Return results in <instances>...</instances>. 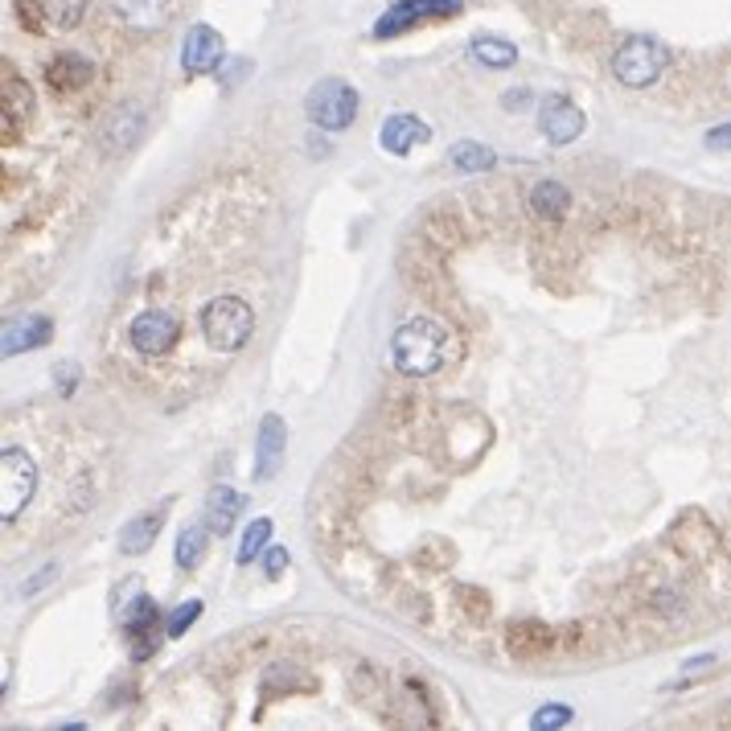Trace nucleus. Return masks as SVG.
Instances as JSON below:
<instances>
[{
  "label": "nucleus",
  "mask_w": 731,
  "mask_h": 731,
  "mask_svg": "<svg viewBox=\"0 0 731 731\" xmlns=\"http://www.w3.org/2000/svg\"><path fill=\"white\" fill-rule=\"evenodd\" d=\"M390 358H395V370L407 374V378H428V374L444 370L452 358L448 325H440L432 317L407 321L390 337Z\"/></svg>",
  "instance_id": "obj_1"
},
{
  "label": "nucleus",
  "mask_w": 731,
  "mask_h": 731,
  "mask_svg": "<svg viewBox=\"0 0 731 731\" xmlns=\"http://www.w3.org/2000/svg\"><path fill=\"white\" fill-rule=\"evenodd\" d=\"M251 329H255V317H251V304L239 300V296H219L210 300L202 312V333L210 350L219 354H239L247 345Z\"/></svg>",
  "instance_id": "obj_2"
},
{
  "label": "nucleus",
  "mask_w": 731,
  "mask_h": 731,
  "mask_svg": "<svg viewBox=\"0 0 731 731\" xmlns=\"http://www.w3.org/2000/svg\"><path fill=\"white\" fill-rule=\"evenodd\" d=\"M304 115L325 132H342L354 124L358 115V91L345 78H321L309 95H304Z\"/></svg>",
  "instance_id": "obj_3"
},
{
  "label": "nucleus",
  "mask_w": 731,
  "mask_h": 731,
  "mask_svg": "<svg viewBox=\"0 0 731 731\" xmlns=\"http://www.w3.org/2000/svg\"><path fill=\"white\" fill-rule=\"evenodd\" d=\"M33 494H37V465L25 448L9 444L0 452V518L13 522L33 501Z\"/></svg>",
  "instance_id": "obj_4"
},
{
  "label": "nucleus",
  "mask_w": 731,
  "mask_h": 731,
  "mask_svg": "<svg viewBox=\"0 0 731 731\" xmlns=\"http://www.w3.org/2000/svg\"><path fill=\"white\" fill-rule=\"evenodd\" d=\"M669 54L662 42H654V37H629L621 49H617V58H612V75L621 78L624 87H633V91H641V87H654L657 75L666 70Z\"/></svg>",
  "instance_id": "obj_5"
},
{
  "label": "nucleus",
  "mask_w": 731,
  "mask_h": 731,
  "mask_svg": "<svg viewBox=\"0 0 731 731\" xmlns=\"http://www.w3.org/2000/svg\"><path fill=\"white\" fill-rule=\"evenodd\" d=\"M465 4L461 0H395L387 13L378 16L374 25V37H399L411 25H423V21H448V16H461Z\"/></svg>",
  "instance_id": "obj_6"
},
{
  "label": "nucleus",
  "mask_w": 731,
  "mask_h": 731,
  "mask_svg": "<svg viewBox=\"0 0 731 731\" xmlns=\"http://www.w3.org/2000/svg\"><path fill=\"white\" fill-rule=\"evenodd\" d=\"M177 337H181V325H177V317H169V312H141L136 321H132V329H128V342H132V350H141V354H148V358H160V354H169L173 345H177Z\"/></svg>",
  "instance_id": "obj_7"
},
{
  "label": "nucleus",
  "mask_w": 731,
  "mask_h": 731,
  "mask_svg": "<svg viewBox=\"0 0 731 731\" xmlns=\"http://www.w3.org/2000/svg\"><path fill=\"white\" fill-rule=\"evenodd\" d=\"M588 128V115L567 99V95H546L539 108V132L551 144H572Z\"/></svg>",
  "instance_id": "obj_8"
},
{
  "label": "nucleus",
  "mask_w": 731,
  "mask_h": 731,
  "mask_svg": "<svg viewBox=\"0 0 731 731\" xmlns=\"http://www.w3.org/2000/svg\"><path fill=\"white\" fill-rule=\"evenodd\" d=\"M226 58V42H222L219 30H210V25H193L186 33V42H181V66H186V75L202 78V75H214Z\"/></svg>",
  "instance_id": "obj_9"
},
{
  "label": "nucleus",
  "mask_w": 731,
  "mask_h": 731,
  "mask_svg": "<svg viewBox=\"0 0 731 731\" xmlns=\"http://www.w3.org/2000/svg\"><path fill=\"white\" fill-rule=\"evenodd\" d=\"M120 621H124V633L132 638V657H136V662H144V657H148V654L156 650L153 624L160 621V608H156V600H153V596H141V600H132Z\"/></svg>",
  "instance_id": "obj_10"
},
{
  "label": "nucleus",
  "mask_w": 731,
  "mask_h": 731,
  "mask_svg": "<svg viewBox=\"0 0 731 731\" xmlns=\"http://www.w3.org/2000/svg\"><path fill=\"white\" fill-rule=\"evenodd\" d=\"M284 444H288V428L280 416H264L259 436H255V481L276 477V468L284 465Z\"/></svg>",
  "instance_id": "obj_11"
},
{
  "label": "nucleus",
  "mask_w": 731,
  "mask_h": 731,
  "mask_svg": "<svg viewBox=\"0 0 731 731\" xmlns=\"http://www.w3.org/2000/svg\"><path fill=\"white\" fill-rule=\"evenodd\" d=\"M428 136H432V128L423 124L420 115H407V111L383 120V128H378V144H383L390 156H407L416 144L428 141Z\"/></svg>",
  "instance_id": "obj_12"
},
{
  "label": "nucleus",
  "mask_w": 731,
  "mask_h": 731,
  "mask_svg": "<svg viewBox=\"0 0 731 731\" xmlns=\"http://www.w3.org/2000/svg\"><path fill=\"white\" fill-rule=\"evenodd\" d=\"M46 342H54V321L49 317H21V321H9L4 325V354L16 358V354H30V350H42Z\"/></svg>",
  "instance_id": "obj_13"
},
{
  "label": "nucleus",
  "mask_w": 731,
  "mask_h": 731,
  "mask_svg": "<svg viewBox=\"0 0 731 731\" xmlns=\"http://www.w3.org/2000/svg\"><path fill=\"white\" fill-rule=\"evenodd\" d=\"M243 510H247V498H243V494H234L226 485H214V489L206 494V527H210V534H219V539L231 534Z\"/></svg>",
  "instance_id": "obj_14"
},
{
  "label": "nucleus",
  "mask_w": 731,
  "mask_h": 731,
  "mask_svg": "<svg viewBox=\"0 0 731 731\" xmlns=\"http://www.w3.org/2000/svg\"><path fill=\"white\" fill-rule=\"evenodd\" d=\"M91 63L75 54V49H66V54H54L46 63V82L54 91H78V87H87L91 82Z\"/></svg>",
  "instance_id": "obj_15"
},
{
  "label": "nucleus",
  "mask_w": 731,
  "mask_h": 731,
  "mask_svg": "<svg viewBox=\"0 0 731 731\" xmlns=\"http://www.w3.org/2000/svg\"><path fill=\"white\" fill-rule=\"evenodd\" d=\"M33 115V91L25 78H16L4 66V141H13V124H25Z\"/></svg>",
  "instance_id": "obj_16"
},
{
  "label": "nucleus",
  "mask_w": 731,
  "mask_h": 731,
  "mask_svg": "<svg viewBox=\"0 0 731 731\" xmlns=\"http://www.w3.org/2000/svg\"><path fill=\"white\" fill-rule=\"evenodd\" d=\"M160 527H165V513L160 510H148L141 513V518L124 522V527H120V551H124V555H144V551L156 543Z\"/></svg>",
  "instance_id": "obj_17"
},
{
  "label": "nucleus",
  "mask_w": 731,
  "mask_h": 731,
  "mask_svg": "<svg viewBox=\"0 0 731 731\" xmlns=\"http://www.w3.org/2000/svg\"><path fill=\"white\" fill-rule=\"evenodd\" d=\"M141 132H144V111L136 108V103H128V108H120L111 115L108 132H103V144H108L111 153H128L132 144L141 141Z\"/></svg>",
  "instance_id": "obj_18"
},
{
  "label": "nucleus",
  "mask_w": 731,
  "mask_h": 731,
  "mask_svg": "<svg viewBox=\"0 0 731 731\" xmlns=\"http://www.w3.org/2000/svg\"><path fill=\"white\" fill-rule=\"evenodd\" d=\"M530 214L534 219H563L567 214V206H572V193H567V186H560V181H539V186L530 189Z\"/></svg>",
  "instance_id": "obj_19"
},
{
  "label": "nucleus",
  "mask_w": 731,
  "mask_h": 731,
  "mask_svg": "<svg viewBox=\"0 0 731 731\" xmlns=\"http://www.w3.org/2000/svg\"><path fill=\"white\" fill-rule=\"evenodd\" d=\"M115 9H120V16H124L128 25H136V30H160V25L169 21L173 0H115Z\"/></svg>",
  "instance_id": "obj_20"
},
{
  "label": "nucleus",
  "mask_w": 731,
  "mask_h": 731,
  "mask_svg": "<svg viewBox=\"0 0 731 731\" xmlns=\"http://www.w3.org/2000/svg\"><path fill=\"white\" fill-rule=\"evenodd\" d=\"M551 641H555V633H551L543 621H518V624H510V650H513V654H522V657L546 654V650H551Z\"/></svg>",
  "instance_id": "obj_21"
},
{
  "label": "nucleus",
  "mask_w": 731,
  "mask_h": 731,
  "mask_svg": "<svg viewBox=\"0 0 731 731\" xmlns=\"http://www.w3.org/2000/svg\"><path fill=\"white\" fill-rule=\"evenodd\" d=\"M468 54H473V58H477L481 66H494V70H506V66L518 63V49H513V42H506V37H494V33L473 37Z\"/></svg>",
  "instance_id": "obj_22"
},
{
  "label": "nucleus",
  "mask_w": 731,
  "mask_h": 731,
  "mask_svg": "<svg viewBox=\"0 0 731 731\" xmlns=\"http://www.w3.org/2000/svg\"><path fill=\"white\" fill-rule=\"evenodd\" d=\"M448 160L456 165L461 173H485L498 165V156H494V148H485V144L477 141H461L448 148Z\"/></svg>",
  "instance_id": "obj_23"
},
{
  "label": "nucleus",
  "mask_w": 731,
  "mask_h": 731,
  "mask_svg": "<svg viewBox=\"0 0 731 731\" xmlns=\"http://www.w3.org/2000/svg\"><path fill=\"white\" fill-rule=\"evenodd\" d=\"M206 534H210V527H186L177 534V567L193 572L206 560Z\"/></svg>",
  "instance_id": "obj_24"
},
{
  "label": "nucleus",
  "mask_w": 731,
  "mask_h": 731,
  "mask_svg": "<svg viewBox=\"0 0 731 731\" xmlns=\"http://www.w3.org/2000/svg\"><path fill=\"white\" fill-rule=\"evenodd\" d=\"M91 0H42V16L54 30H75Z\"/></svg>",
  "instance_id": "obj_25"
},
{
  "label": "nucleus",
  "mask_w": 731,
  "mask_h": 731,
  "mask_svg": "<svg viewBox=\"0 0 731 731\" xmlns=\"http://www.w3.org/2000/svg\"><path fill=\"white\" fill-rule=\"evenodd\" d=\"M267 539H272V522L267 518H255L243 534V546H239V563H255L267 551Z\"/></svg>",
  "instance_id": "obj_26"
},
{
  "label": "nucleus",
  "mask_w": 731,
  "mask_h": 731,
  "mask_svg": "<svg viewBox=\"0 0 731 731\" xmlns=\"http://www.w3.org/2000/svg\"><path fill=\"white\" fill-rule=\"evenodd\" d=\"M198 617H202V600H189V605L173 608V617L165 621V638H181Z\"/></svg>",
  "instance_id": "obj_27"
},
{
  "label": "nucleus",
  "mask_w": 731,
  "mask_h": 731,
  "mask_svg": "<svg viewBox=\"0 0 731 731\" xmlns=\"http://www.w3.org/2000/svg\"><path fill=\"white\" fill-rule=\"evenodd\" d=\"M572 723V707H563V702H546V707H539L534 711V719H530V728H567Z\"/></svg>",
  "instance_id": "obj_28"
},
{
  "label": "nucleus",
  "mask_w": 731,
  "mask_h": 731,
  "mask_svg": "<svg viewBox=\"0 0 731 731\" xmlns=\"http://www.w3.org/2000/svg\"><path fill=\"white\" fill-rule=\"evenodd\" d=\"M288 563H292L288 546H267V551H264V576H267V579H280Z\"/></svg>",
  "instance_id": "obj_29"
},
{
  "label": "nucleus",
  "mask_w": 731,
  "mask_h": 731,
  "mask_svg": "<svg viewBox=\"0 0 731 731\" xmlns=\"http://www.w3.org/2000/svg\"><path fill=\"white\" fill-rule=\"evenodd\" d=\"M54 579H58V567H54V563H46V567H42V572H37V576H33L30 584H25V588H21V596H37V591H42V588H49V584H54Z\"/></svg>",
  "instance_id": "obj_30"
},
{
  "label": "nucleus",
  "mask_w": 731,
  "mask_h": 731,
  "mask_svg": "<svg viewBox=\"0 0 731 731\" xmlns=\"http://www.w3.org/2000/svg\"><path fill=\"white\" fill-rule=\"evenodd\" d=\"M461 600L473 608V617H489V596L477 588H461Z\"/></svg>",
  "instance_id": "obj_31"
},
{
  "label": "nucleus",
  "mask_w": 731,
  "mask_h": 731,
  "mask_svg": "<svg viewBox=\"0 0 731 731\" xmlns=\"http://www.w3.org/2000/svg\"><path fill=\"white\" fill-rule=\"evenodd\" d=\"M707 148H716V153H728V148H731V124L711 128V132H707Z\"/></svg>",
  "instance_id": "obj_32"
},
{
  "label": "nucleus",
  "mask_w": 731,
  "mask_h": 731,
  "mask_svg": "<svg viewBox=\"0 0 731 731\" xmlns=\"http://www.w3.org/2000/svg\"><path fill=\"white\" fill-rule=\"evenodd\" d=\"M16 16H25V30H30V33H42V30H46V25L37 21V9H33V4H16Z\"/></svg>",
  "instance_id": "obj_33"
},
{
  "label": "nucleus",
  "mask_w": 731,
  "mask_h": 731,
  "mask_svg": "<svg viewBox=\"0 0 731 731\" xmlns=\"http://www.w3.org/2000/svg\"><path fill=\"white\" fill-rule=\"evenodd\" d=\"M58 374H63V390L70 395V390H75V366H63Z\"/></svg>",
  "instance_id": "obj_34"
}]
</instances>
